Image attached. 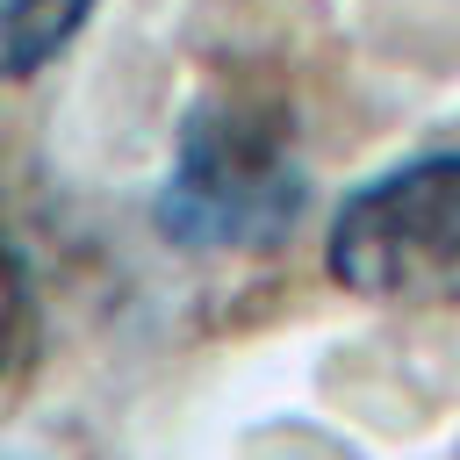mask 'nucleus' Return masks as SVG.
I'll use <instances>...</instances> for the list:
<instances>
[{
	"instance_id": "nucleus-1",
	"label": "nucleus",
	"mask_w": 460,
	"mask_h": 460,
	"mask_svg": "<svg viewBox=\"0 0 460 460\" xmlns=\"http://www.w3.org/2000/svg\"><path fill=\"white\" fill-rule=\"evenodd\" d=\"M309 208L288 108L273 101H194L158 187V237L180 252H259L280 244Z\"/></svg>"
},
{
	"instance_id": "nucleus-2",
	"label": "nucleus",
	"mask_w": 460,
	"mask_h": 460,
	"mask_svg": "<svg viewBox=\"0 0 460 460\" xmlns=\"http://www.w3.org/2000/svg\"><path fill=\"white\" fill-rule=\"evenodd\" d=\"M323 259L331 280L367 302H460V151H424L352 187L331 216Z\"/></svg>"
},
{
	"instance_id": "nucleus-3",
	"label": "nucleus",
	"mask_w": 460,
	"mask_h": 460,
	"mask_svg": "<svg viewBox=\"0 0 460 460\" xmlns=\"http://www.w3.org/2000/svg\"><path fill=\"white\" fill-rule=\"evenodd\" d=\"M101 0H0V79H29L58 65Z\"/></svg>"
},
{
	"instance_id": "nucleus-4",
	"label": "nucleus",
	"mask_w": 460,
	"mask_h": 460,
	"mask_svg": "<svg viewBox=\"0 0 460 460\" xmlns=\"http://www.w3.org/2000/svg\"><path fill=\"white\" fill-rule=\"evenodd\" d=\"M22 338H29V273L22 252L0 237V374L22 359Z\"/></svg>"
},
{
	"instance_id": "nucleus-5",
	"label": "nucleus",
	"mask_w": 460,
	"mask_h": 460,
	"mask_svg": "<svg viewBox=\"0 0 460 460\" xmlns=\"http://www.w3.org/2000/svg\"><path fill=\"white\" fill-rule=\"evenodd\" d=\"M0 460H29V453H0Z\"/></svg>"
}]
</instances>
